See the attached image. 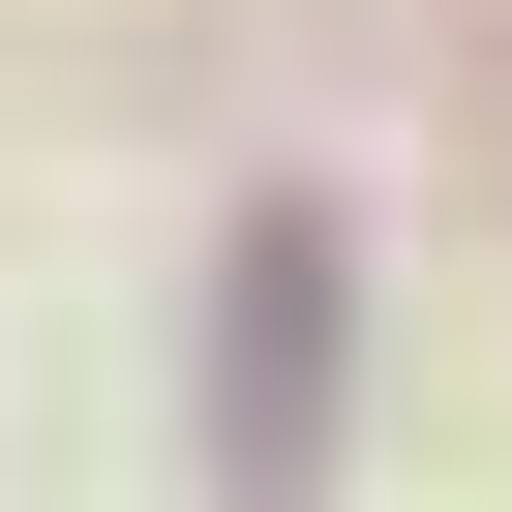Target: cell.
Listing matches in <instances>:
<instances>
[{
	"instance_id": "1",
	"label": "cell",
	"mask_w": 512,
	"mask_h": 512,
	"mask_svg": "<svg viewBox=\"0 0 512 512\" xmlns=\"http://www.w3.org/2000/svg\"><path fill=\"white\" fill-rule=\"evenodd\" d=\"M332 422V241L272 211V241H241V452H302Z\"/></svg>"
}]
</instances>
